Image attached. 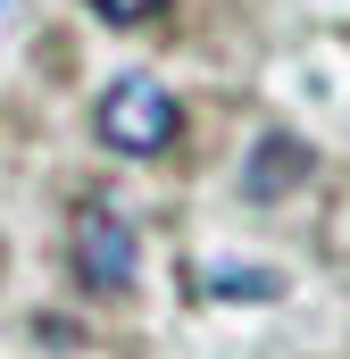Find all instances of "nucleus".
<instances>
[{
    "instance_id": "obj_1",
    "label": "nucleus",
    "mask_w": 350,
    "mask_h": 359,
    "mask_svg": "<svg viewBox=\"0 0 350 359\" xmlns=\"http://www.w3.org/2000/svg\"><path fill=\"white\" fill-rule=\"evenodd\" d=\"M175 126H183V117H175V100L150 84V76H117V84L100 92V142L125 151V159H159L175 142Z\"/></svg>"
},
{
    "instance_id": "obj_3",
    "label": "nucleus",
    "mask_w": 350,
    "mask_h": 359,
    "mask_svg": "<svg viewBox=\"0 0 350 359\" xmlns=\"http://www.w3.org/2000/svg\"><path fill=\"white\" fill-rule=\"evenodd\" d=\"M309 176V151H300V142H292V134H267L259 142V159H251V201H275V192H284V184H300Z\"/></svg>"
},
{
    "instance_id": "obj_5",
    "label": "nucleus",
    "mask_w": 350,
    "mask_h": 359,
    "mask_svg": "<svg viewBox=\"0 0 350 359\" xmlns=\"http://www.w3.org/2000/svg\"><path fill=\"white\" fill-rule=\"evenodd\" d=\"M92 8H100L108 25H142V17H159L167 0H92Z\"/></svg>"
},
{
    "instance_id": "obj_4",
    "label": "nucleus",
    "mask_w": 350,
    "mask_h": 359,
    "mask_svg": "<svg viewBox=\"0 0 350 359\" xmlns=\"http://www.w3.org/2000/svg\"><path fill=\"white\" fill-rule=\"evenodd\" d=\"M209 292H217V301H225V292H242V301H275V276H267V268H225V259H217V268H209Z\"/></svg>"
},
{
    "instance_id": "obj_2",
    "label": "nucleus",
    "mask_w": 350,
    "mask_h": 359,
    "mask_svg": "<svg viewBox=\"0 0 350 359\" xmlns=\"http://www.w3.org/2000/svg\"><path fill=\"white\" fill-rule=\"evenodd\" d=\"M76 268H84V284H100V292H125L134 284V226L108 209V201H92V209H76Z\"/></svg>"
}]
</instances>
